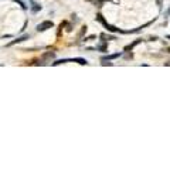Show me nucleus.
<instances>
[{
  "instance_id": "obj_1",
  "label": "nucleus",
  "mask_w": 170,
  "mask_h": 170,
  "mask_svg": "<svg viewBox=\"0 0 170 170\" xmlns=\"http://www.w3.org/2000/svg\"><path fill=\"white\" fill-rule=\"evenodd\" d=\"M97 21H99V23H102L103 26H105V28H107L108 31H112V33H115V31H120L118 27H115V26H112V24H108L107 23V20L103 19V16L101 13H98L97 14Z\"/></svg>"
},
{
  "instance_id": "obj_2",
  "label": "nucleus",
  "mask_w": 170,
  "mask_h": 170,
  "mask_svg": "<svg viewBox=\"0 0 170 170\" xmlns=\"http://www.w3.org/2000/svg\"><path fill=\"white\" fill-rule=\"evenodd\" d=\"M54 27V23L50 20H46L43 21V23H40L38 26H37V31H47L48 28H53Z\"/></svg>"
},
{
  "instance_id": "obj_3",
  "label": "nucleus",
  "mask_w": 170,
  "mask_h": 170,
  "mask_svg": "<svg viewBox=\"0 0 170 170\" xmlns=\"http://www.w3.org/2000/svg\"><path fill=\"white\" fill-rule=\"evenodd\" d=\"M28 34H24V36H21V37H17L16 40H13V41H10V43L7 44V47H10V46H14V44H17V43H23V41H26V40H28Z\"/></svg>"
},
{
  "instance_id": "obj_4",
  "label": "nucleus",
  "mask_w": 170,
  "mask_h": 170,
  "mask_svg": "<svg viewBox=\"0 0 170 170\" xmlns=\"http://www.w3.org/2000/svg\"><path fill=\"white\" fill-rule=\"evenodd\" d=\"M54 57H55V54L51 53V51H50V53H46L43 57H41V63H38V64H46V63H48V61L53 60Z\"/></svg>"
},
{
  "instance_id": "obj_5",
  "label": "nucleus",
  "mask_w": 170,
  "mask_h": 170,
  "mask_svg": "<svg viewBox=\"0 0 170 170\" xmlns=\"http://www.w3.org/2000/svg\"><path fill=\"white\" fill-rule=\"evenodd\" d=\"M71 61H72V63H78L80 65H87L88 64V61L85 60V58H71Z\"/></svg>"
},
{
  "instance_id": "obj_6",
  "label": "nucleus",
  "mask_w": 170,
  "mask_h": 170,
  "mask_svg": "<svg viewBox=\"0 0 170 170\" xmlns=\"http://www.w3.org/2000/svg\"><path fill=\"white\" fill-rule=\"evenodd\" d=\"M139 43H140V40L133 41V43H132V44H129V46H126V47H125V51H132V50H133V48H135V47H136Z\"/></svg>"
},
{
  "instance_id": "obj_7",
  "label": "nucleus",
  "mask_w": 170,
  "mask_h": 170,
  "mask_svg": "<svg viewBox=\"0 0 170 170\" xmlns=\"http://www.w3.org/2000/svg\"><path fill=\"white\" fill-rule=\"evenodd\" d=\"M40 10H41V6H40V4L31 3V11H33V13H38Z\"/></svg>"
},
{
  "instance_id": "obj_8",
  "label": "nucleus",
  "mask_w": 170,
  "mask_h": 170,
  "mask_svg": "<svg viewBox=\"0 0 170 170\" xmlns=\"http://www.w3.org/2000/svg\"><path fill=\"white\" fill-rule=\"evenodd\" d=\"M118 57H119V54H112V55H108V57H102V60L109 61V60H115V58H118Z\"/></svg>"
},
{
  "instance_id": "obj_9",
  "label": "nucleus",
  "mask_w": 170,
  "mask_h": 170,
  "mask_svg": "<svg viewBox=\"0 0 170 170\" xmlns=\"http://www.w3.org/2000/svg\"><path fill=\"white\" fill-rule=\"evenodd\" d=\"M68 60H70V58H64V60H58V61H55V63H53V65H60V64L67 63Z\"/></svg>"
},
{
  "instance_id": "obj_10",
  "label": "nucleus",
  "mask_w": 170,
  "mask_h": 170,
  "mask_svg": "<svg viewBox=\"0 0 170 170\" xmlns=\"http://www.w3.org/2000/svg\"><path fill=\"white\" fill-rule=\"evenodd\" d=\"M14 2H16V3H19V4H20V6L23 7V9H27V6L23 3V2H21V0H14Z\"/></svg>"
},
{
  "instance_id": "obj_11",
  "label": "nucleus",
  "mask_w": 170,
  "mask_h": 170,
  "mask_svg": "<svg viewBox=\"0 0 170 170\" xmlns=\"http://www.w3.org/2000/svg\"><path fill=\"white\" fill-rule=\"evenodd\" d=\"M85 31H87V26H84V27H82V30L80 31V34H78V37H81L84 33H85Z\"/></svg>"
},
{
  "instance_id": "obj_12",
  "label": "nucleus",
  "mask_w": 170,
  "mask_h": 170,
  "mask_svg": "<svg viewBox=\"0 0 170 170\" xmlns=\"http://www.w3.org/2000/svg\"><path fill=\"white\" fill-rule=\"evenodd\" d=\"M99 50L105 51V50H107V46H105V44H102V46H99Z\"/></svg>"
},
{
  "instance_id": "obj_13",
  "label": "nucleus",
  "mask_w": 170,
  "mask_h": 170,
  "mask_svg": "<svg viewBox=\"0 0 170 170\" xmlns=\"http://www.w3.org/2000/svg\"><path fill=\"white\" fill-rule=\"evenodd\" d=\"M167 38H170V36H169V37H167Z\"/></svg>"
},
{
  "instance_id": "obj_14",
  "label": "nucleus",
  "mask_w": 170,
  "mask_h": 170,
  "mask_svg": "<svg viewBox=\"0 0 170 170\" xmlns=\"http://www.w3.org/2000/svg\"><path fill=\"white\" fill-rule=\"evenodd\" d=\"M169 53H170V48H169Z\"/></svg>"
}]
</instances>
